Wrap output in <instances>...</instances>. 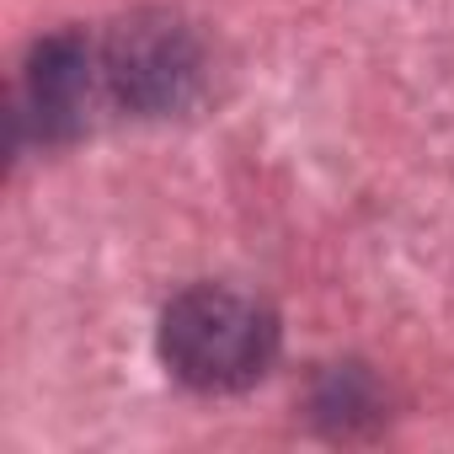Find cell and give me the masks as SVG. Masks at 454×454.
<instances>
[{
  "instance_id": "obj_3",
  "label": "cell",
  "mask_w": 454,
  "mask_h": 454,
  "mask_svg": "<svg viewBox=\"0 0 454 454\" xmlns=\"http://www.w3.org/2000/svg\"><path fill=\"white\" fill-rule=\"evenodd\" d=\"M107 97V70H102V43L81 33H54L33 49L27 65V113L43 139H70L86 129L91 107Z\"/></svg>"
},
{
  "instance_id": "obj_1",
  "label": "cell",
  "mask_w": 454,
  "mask_h": 454,
  "mask_svg": "<svg viewBox=\"0 0 454 454\" xmlns=\"http://www.w3.org/2000/svg\"><path fill=\"white\" fill-rule=\"evenodd\" d=\"M160 358L192 390H247L278 358V316L219 284L182 289L160 316Z\"/></svg>"
},
{
  "instance_id": "obj_2",
  "label": "cell",
  "mask_w": 454,
  "mask_h": 454,
  "mask_svg": "<svg viewBox=\"0 0 454 454\" xmlns=\"http://www.w3.org/2000/svg\"><path fill=\"white\" fill-rule=\"evenodd\" d=\"M107 97L134 113H171L198 81L192 38L166 17H134L102 43Z\"/></svg>"
}]
</instances>
